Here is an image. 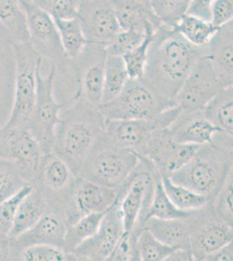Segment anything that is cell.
Wrapping results in <instances>:
<instances>
[{
    "label": "cell",
    "mask_w": 233,
    "mask_h": 261,
    "mask_svg": "<svg viewBox=\"0 0 233 261\" xmlns=\"http://www.w3.org/2000/svg\"><path fill=\"white\" fill-rule=\"evenodd\" d=\"M206 54L207 45H192L175 28L162 24L154 33L143 79L161 97L174 101L195 63Z\"/></svg>",
    "instance_id": "1"
},
{
    "label": "cell",
    "mask_w": 233,
    "mask_h": 261,
    "mask_svg": "<svg viewBox=\"0 0 233 261\" xmlns=\"http://www.w3.org/2000/svg\"><path fill=\"white\" fill-rule=\"evenodd\" d=\"M72 107L60 114L55 132L54 151L77 177L97 140L105 133L106 119L97 107L76 98Z\"/></svg>",
    "instance_id": "2"
},
{
    "label": "cell",
    "mask_w": 233,
    "mask_h": 261,
    "mask_svg": "<svg viewBox=\"0 0 233 261\" xmlns=\"http://www.w3.org/2000/svg\"><path fill=\"white\" fill-rule=\"evenodd\" d=\"M232 169V136L219 132L213 143L204 144L182 168L169 175L176 184L211 199Z\"/></svg>",
    "instance_id": "3"
},
{
    "label": "cell",
    "mask_w": 233,
    "mask_h": 261,
    "mask_svg": "<svg viewBox=\"0 0 233 261\" xmlns=\"http://www.w3.org/2000/svg\"><path fill=\"white\" fill-rule=\"evenodd\" d=\"M140 161L134 151L116 146L105 134L97 140L77 177L118 189Z\"/></svg>",
    "instance_id": "4"
},
{
    "label": "cell",
    "mask_w": 233,
    "mask_h": 261,
    "mask_svg": "<svg viewBox=\"0 0 233 261\" xmlns=\"http://www.w3.org/2000/svg\"><path fill=\"white\" fill-rule=\"evenodd\" d=\"M176 106L163 98L142 77L129 80L114 99L97 107L106 119H152Z\"/></svg>",
    "instance_id": "5"
},
{
    "label": "cell",
    "mask_w": 233,
    "mask_h": 261,
    "mask_svg": "<svg viewBox=\"0 0 233 261\" xmlns=\"http://www.w3.org/2000/svg\"><path fill=\"white\" fill-rule=\"evenodd\" d=\"M16 63L14 99L9 119L4 126H29L35 105L37 71L43 59L33 50L29 42L12 45Z\"/></svg>",
    "instance_id": "6"
},
{
    "label": "cell",
    "mask_w": 233,
    "mask_h": 261,
    "mask_svg": "<svg viewBox=\"0 0 233 261\" xmlns=\"http://www.w3.org/2000/svg\"><path fill=\"white\" fill-rule=\"evenodd\" d=\"M41 67L37 71V93L30 128L39 140L44 153L54 151L56 128L61 120L60 111L71 104L77 97L73 95L68 100L59 103L54 97V82L57 67L51 64L47 76H42Z\"/></svg>",
    "instance_id": "7"
},
{
    "label": "cell",
    "mask_w": 233,
    "mask_h": 261,
    "mask_svg": "<svg viewBox=\"0 0 233 261\" xmlns=\"http://www.w3.org/2000/svg\"><path fill=\"white\" fill-rule=\"evenodd\" d=\"M180 113L179 107L168 108L152 119H106L105 135L111 142L142 156L155 132L168 128Z\"/></svg>",
    "instance_id": "8"
},
{
    "label": "cell",
    "mask_w": 233,
    "mask_h": 261,
    "mask_svg": "<svg viewBox=\"0 0 233 261\" xmlns=\"http://www.w3.org/2000/svg\"><path fill=\"white\" fill-rule=\"evenodd\" d=\"M27 16L29 43L42 59H47L64 72L71 70V61L63 48L54 18L35 4L21 3Z\"/></svg>",
    "instance_id": "9"
},
{
    "label": "cell",
    "mask_w": 233,
    "mask_h": 261,
    "mask_svg": "<svg viewBox=\"0 0 233 261\" xmlns=\"http://www.w3.org/2000/svg\"><path fill=\"white\" fill-rule=\"evenodd\" d=\"M44 154L30 126L0 128V158L16 164L28 184L35 185Z\"/></svg>",
    "instance_id": "10"
},
{
    "label": "cell",
    "mask_w": 233,
    "mask_h": 261,
    "mask_svg": "<svg viewBox=\"0 0 233 261\" xmlns=\"http://www.w3.org/2000/svg\"><path fill=\"white\" fill-rule=\"evenodd\" d=\"M76 178L67 163L53 151L44 154L33 187L44 193L50 209L65 215Z\"/></svg>",
    "instance_id": "11"
},
{
    "label": "cell",
    "mask_w": 233,
    "mask_h": 261,
    "mask_svg": "<svg viewBox=\"0 0 233 261\" xmlns=\"http://www.w3.org/2000/svg\"><path fill=\"white\" fill-rule=\"evenodd\" d=\"M106 58L105 47L89 44L77 60L71 61V71L77 79L74 94L94 107L102 104Z\"/></svg>",
    "instance_id": "12"
},
{
    "label": "cell",
    "mask_w": 233,
    "mask_h": 261,
    "mask_svg": "<svg viewBox=\"0 0 233 261\" xmlns=\"http://www.w3.org/2000/svg\"><path fill=\"white\" fill-rule=\"evenodd\" d=\"M222 88L206 55H204L195 63L175 98V104L185 113L203 112Z\"/></svg>",
    "instance_id": "13"
},
{
    "label": "cell",
    "mask_w": 233,
    "mask_h": 261,
    "mask_svg": "<svg viewBox=\"0 0 233 261\" xmlns=\"http://www.w3.org/2000/svg\"><path fill=\"white\" fill-rule=\"evenodd\" d=\"M201 146L175 142L167 128H160L146 146L142 156L151 162L160 175H171L186 166Z\"/></svg>",
    "instance_id": "14"
},
{
    "label": "cell",
    "mask_w": 233,
    "mask_h": 261,
    "mask_svg": "<svg viewBox=\"0 0 233 261\" xmlns=\"http://www.w3.org/2000/svg\"><path fill=\"white\" fill-rule=\"evenodd\" d=\"M118 189L105 187L77 177L71 190L68 206L65 212L67 226L89 214L106 213L115 204Z\"/></svg>",
    "instance_id": "15"
},
{
    "label": "cell",
    "mask_w": 233,
    "mask_h": 261,
    "mask_svg": "<svg viewBox=\"0 0 233 261\" xmlns=\"http://www.w3.org/2000/svg\"><path fill=\"white\" fill-rule=\"evenodd\" d=\"M124 231L121 213L115 203L105 214L97 232L70 254L74 260L107 261Z\"/></svg>",
    "instance_id": "16"
},
{
    "label": "cell",
    "mask_w": 233,
    "mask_h": 261,
    "mask_svg": "<svg viewBox=\"0 0 233 261\" xmlns=\"http://www.w3.org/2000/svg\"><path fill=\"white\" fill-rule=\"evenodd\" d=\"M77 17L91 45L106 48L121 30L110 0H80Z\"/></svg>",
    "instance_id": "17"
},
{
    "label": "cell",
    "mask_w": 233,
    "mask_h": 261,
    "mask_svg": "<svg viewBox=\"0 0 233 261\" xmlns=\"http://www.w3.org/2000/svg\"><path fill=\"white\" fill-rule=\"evenodd\" d=\"M233 241V226L214 216L208 205L198 212L190 241L193 260L204 257Z\"/></svg>",
    "instance_id": "18"
},
{
    "label": "cell",
    "mask_w": 233,
    "mask_h": 261,
    "mask_svg": "<svg viewBox=\"0 0 233 261\" xmlns=\"http://www.w3.org/2000/svg\"><path fill=\"white\" fill-rule=\"evenodd\" d=\"M66 229L65 215L50 209L33 227L9 240V260H18L22 250L34 245H51L64 249Z\"/></svg>",
    "instance_id": "19"
},
{
    "label": "cell",
    "mask_w": 233,
    "mask_h": 261,
    "mask_svg": "<svg viewBox=\"0 0 233 261\" xmlns=\"http://www.w3.org/2000/svg\"><path fill=\"white\" fill-rule=\"evenodd\" d=\"M232 27V21L220 27L207 44V59L223 88L233 84Z\"/></svg>",
    "instance_id": "20"
},
{
    "label": "cell",
    "mask_w": 233,
    "mask_h": 261,
    "mask_svg": "<svg viewBox=\"0 0 233 261\" xmlns=\"http://www.w3.org/2000/svg\"><path fill=\"white\" fill-rule=\"evenodd\" d=\"M167 129L175 142L198 146L213 143L214 135L222 132L204 117L203 112H180Z\"/></svg>",
    "instance_id": "21"
},
{
    "label": "cell",
    "mask_w": 233,
    "mask_h": 261,
    "mask_svg": "<svg viewBox=\"0 0 233 261\" xmlns=\"http://www.w3.org/2000/svg\"><path fill=\"white\" fill-rule=\"evenodd\" d=\"M121 30L145 33L148 28L162 24L151 8L150 0H110Z\"/></svg>",
    "instance_id": "22"
},
{
    "label": "cell",
    "mask_w": 233,
    "mask_h": 261,
    "mask_svg": "<svg viewBox=\"0 0 233 261\" xmlns=\"http://www.w3.org/2000/svg\"><path fill=\"white\" fill-rule=\"evenodd\" d=\"M199 210L194 216L187 219L162 220L151 217L146 220L143 227L147 228L160 242L177 249L190 251L191 236Z\"/></svg>",
    "instance_id": "23"
},
{
    "label": "cell",
    "mask_w": 233,
    "mask_h": 261,
    "mask_svg": "<svg viewBox=\"0 0 233 261\" xmlns=\"http://www.w3.org/2000/svg\"><path fill=\"white\" fill-rule=\"evenodd\" d=\"M49 210L50 205L44 193L33 187L18 206L8 239L13 240L33 227Z\"/></svg>",
    "instance_id": "24"
},
{
    "label": "cell",
    "mask_w": 233,
    "mask_h": 261,
    "mask_svg": "<svg viewBox=\"0 0 233 261\" xmlns=\"http://www.w3.org/2000/svg\"><path fill=\"white\" fill-rule=\"evenodd\" d=\"M203 113L223 133L233 136V86L222 88L204 107Z\"/></svg>",
    "instance_id": "25"
},
{
    "label": "cell",
    "mask_w": 233,
    "mask_h": 261,
    "mask_svg": "<svg viewBox=\"0 0 233 261\" xmlns=\"http://www.w3.org/2000/svg\"><path fill=\"white\" fill-rule=\"evenodd\" d=\"M0 22L13 44L29 42L27 16L20 0H0Z\"/></svg>",
    "instance_id": "26"
},
{
    "label": "cell",
    "mask_w": 233,
    "mask_h": 261,
    "mask_svg": "<svg viewBox=\"0 0 233 261\" xmlns=\"http://www.w3.org/2000/svg\"><path fill=\"white\" fill-rule=\"evenodd\" d=\"M54 20L67 59L71 61L77 60L89 45L80 19L77 17H75L71 18H56Z\"/></svg>",
    "instance_id": "27"
},
{
    "label": "cell",
    "mask_w": 233,
    "mask_h": 261,
    "mask_svg": "<svg viewBox=\"0 0 233 261\" xmlns=\"http://www.w3.org/2000/svg\"><path fill=\"white\" fill-rule=\"evenodd\" d=\"M129 80L123 58L107 54L102 104L114 99L124 89Z\"/></svg>",
    "instance_id": "28"
},
{
    "label": "cell",
    "mask_w": 233,
    "mask_h": 261,
    "mask_svg": "<svg viewBox=\"0 0 233 261\" xmlns=\"http://www.w3.org/2000/svg\"><path fill=\"white\" fill-rule=\"evenodd\" d=\"M106 213L86 214L80 217L71 225H68L64 246L65 252L70 254L80 244L92 237L99 228Z\"/></svg>",
    "instance_id": "29"
},
{
    "label": "cell",
    "mask_w": 233,
    "mask_h": 261,
    "mask_svg": "<svg viewBox=\"0 0 233 261\" xmlns=\"http://www.w3.org/2000/svg\"><path fill=\"white\" fill-rule=\"evenodd\" d=\"M175 30L196 46H204L208 44L219 28L214 27L211 21L195 16L186 14L174 27Z\"/></svg>",
    "instance_id": "30"
},
{
    "label": "cell",
    "mask_w": 233,
    "mask_h": 261,
    "mask_svg": "<svg viewBox=\"0 0 233 261\" xmlns=\"http://www.w3.org/2000/svg\"><path fill=\"white\" fill-rule=\"evenodd\" d=\"M161 182L165 193L177 208L184 211H196L208 204L206 197L181 185L171 181L168 176H161Z\"/></svg>",
    "instance_id": "31"
},
{
    "label": "cell",
    "mask_w": 233,
    "mask_h": 261,
    "mask_svg": "<svg viewBox=\"0 0 233 261\" xmlns=\"http://www.w3.org/2000/svg\"><path fill=\"white\" fill-rule=\"evenodd\" d=\"M196 211H184L176 205L169 199L162 186L161 178L157 181L154 189L153 198L151 206L149 208L146 220L149 218H158L162 220H176V219H187L194 216ZM146 221V220H145Z\"/></svg>",
    "instance_id": "32"
},
{
    "label": "cell",
    "mask_w": 233,
    "mask_h": 261,
    "mask_svg": "<svg viewBox=\"0 0 233 261\" xmlns=\"http://www.w3.org/2000/svg\"><path fill=\"white\" fill-rule=\"evenodd\" d=\"M233 168L228 172L223 184L208 202L211 211L219 220L233 226Z\"/></svg>",
    "instance_id": "33"
},
{
    "label": "cell",
    "mask_w": 233,
    "mask_h": 261,
    "mask_svg": "<svg viewBox=\"0 0 233 261\" xmlns=\"http://www.w3.org/2000/svg\"><path fill=\"white\" fill-rule=\"evenodd\" d=\"M134 231L137 232V244L140 260L166 261L171 252L177 249L160 242L145 227Z\"/></svg>",
    "instance_id": "34"
},
{
    "label": "cell",
    "mask_w": 233,
    "mask_h": 261,
    "mask_svg": "<svg viewBox=\"0 0 233 261\" xmlns=\"http://www.w3.org/2000/svg\"><path fill=\"white\" fill-rule=\"evenodd\" d=\"M158 29L148 28L141 43L131 50L130 53L122 57L130 80H139L144 76L145 65L147 62L148 53L151 42L153 40L154 33Z\"/></svg>",
    "instance_id": "35"
},
{
    "label": "cell",
    "mask_w": 233,
    "mask_h": 261,
    "mask_svg": "<svg viewBox=\"0 0 233 261\" xmlns=\"http://www.w3.org/2000/svg\"><path fill=\"white\" fill-rule=\"evenodd\" d=\"M192 0H150L157 18L165 27L174 28L187 14Z\"/></svg>",
    "instance_id": "36"
},
{
    "label": "cell",
    "mask_w": 233,
    "mask_h": 261,
    "mask_svg": "<svg viewBox=\"0 0 233 261\" xmlns=\"http://www.w3.org/2000/svg\"><path fill=\"white\" fill-rule=\"evenodd\" d=\"M28 184L16 164L0 158V203Z\"/></svg>",
    "instance_id": "37"
},
{
    "label": "cell",
    "mask_w": 233,
    "mask_h": 261,
    "mask_svg": "<svg viewBox=\"0 0 233 261\" xmlns=\"http://www.w3.org/2000/svg\"><path fill=\"white\" fill-rule=\"evenodd\" d=\"M33 187V185H25L15 194L0 203V234L8 237L18 206Z\"/></svg>",
    "instance_id": "38"
},
{
    "label": "cell",
    "mask_w": 233,
    "mask_h": 261,
    "mask_svg": "<svg viewBox=\"0 0 233 261\" xmlns=\"http://www.w3.org/2000/svg\"><path fill=\"white\" fill-rule=\"evenodd\" d=\"M20 260L65 261L74 260L73 257L59 246L51 245H34L22 250Z\"/></svg>",
    "instance_id": "39"
},
{
    "label": "cell",
    "mask_w": 233,
    "mask_h": 261,
    "mask_svg": "<svg viewBox=\"0 0 233 261\" xmlns=\"http://www.w3.org/2000/svg\"><path fill=\"white\" fill-rule=\"evenodd\" d=\"M145 34L138 31H119L105 48L107 55L124 56L141 43Z\"/></svg>",
    "instance_id": "40"
},
{
    "label": "cell",
    "mask_w": 233,
    "mask_h": 261,
    "mask_svg": "<svg viewBox=\"0 0 233 261\" xmlns=\"http://www.w3.org/2000/svg\"><path fill=\"white\" fill-rule=\"evenodd\" d=\"M107 261H141L137 244L136 231H124Z\"/></svg>",
    "instance_id": "41"
},
{
    "label": "cell",
    "mask_w": 233,
    "mask_h": 261,
    "mask_svg": "<svg viewBox=\"0 0 233 261\" xmlns=\"http://www.w3.org/2000/svg\"><path fill=\"white\" fill-rule=\"evenodd\" d=\"M35 5L47 12L54 19L77 17L80 0H37Z\"/></svg>",
    "instance_id": "42"
},
{
    "label": "cell",
    "mask_w": 233,
    "mask_h": 261,
    "mask_svg": "<svg viewBox=\"0 0 233 261\" xmlns=\"http://www.w3.org/2000/svg\"><path fill=\"white\" fill-rule=\"evenodd\" d=\"M233 17V0H215L211 7V19L214 27L220 28Z\"/></svg>",
    "instance_id": "43"
},
{
    "label": "cell",
    "mask_w": 233,
    "mask_h": 261,
    "mask_svg": "<svg viewBox=\"0 0 233 261\" xmlns=\"http://www.w3.org/2000/svg\"><path fill=\"white\" fill-rule=\"evenodd\" d=\"M215 0H192L187 14L203 18L211 19V7Z\"/></svg>",
    "instance_id": "44"
},
{
    "label": "cell",
    "mask_w": 233,
    "mask_h": 261,
    "mask_svg": "<svg viewBox=\"0 0 233 261\" xmlns=\"http://www.w3.org/2000/svg\"><path fill=\"white\" fill-rule=\"evenodd\" d=\"M233 242H230L204 257L203 261H232Z\"/></svg>",
    "instance_id": "45"
},
{
    "label": "cell",
    "mask_w": 233,
    "mask_h": 261,
    "mask_svg": "<svg viewBox=\"0 0 233 261\" xmlns=\"http://www.w3.org/2000/svg\"><path fill=\"white\" fill-rule=\"evenodd\" d=\"M12 40L8 31L0 22V59L6 54V50L12 48Z\"/></svg>",
    "instance_id": "46"
},
{
    "label": "cell",
    "mask_w": 233,
    "mask_h": 261,
    "mask_svg": "<svg viewBox=\"0 0 233 261\" xmlns=\"http://www.w3.org/2000/svg\"><path fill=\"white\" fill-rule=\"evenodd\" d=\"M192 253L188 250L176 249L171 252L166 261H192Z\"/></svg>",
    "instance_id": "47"
},
{
    "label": "cell",
    "mask_w": 233,
    "mask_h": 261,
    "mask_svg": "<svg viewBox=\"0 0 233 261\" xmlns=\"http://www.w3.org/2000/svg\"><path fill=\"white\" fill-rule=\"evenodd\" d=\"M0 260H9V239L0 234Z\"/></svg>",
    "instance_id": "48"
},
{
    "label": "cell",
    "mask_w": 233,
    "mask_h": 261,
    "mask_svg": "<svg viewBox=\"0 0 233 261\" xmlns=\"http://www.w3.org/2000/svg\"><path fill=\"white\" fill-rule=\"evenodd\" d=\"M37 0H20L21 3L36 4Z\"/></svg>",
    "instance_id": "49"
}]
</instances>
